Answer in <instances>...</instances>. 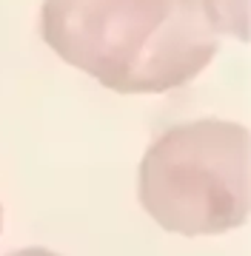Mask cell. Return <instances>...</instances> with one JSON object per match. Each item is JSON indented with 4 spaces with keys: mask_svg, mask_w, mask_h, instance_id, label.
<instances>
[{
    "mask_svg": "<svg viewBox=\"0 0 251 256\" xmlns=\"http://www.w3.org/2000/svg\"><path fill=\"white\" fill-rule=\"evenodd\" d=\"M40 34L63 63L117 94H163L217 54L203 0H43Z\"/></svg>",
    "mask_w": 251,
    "mask_h": 256,
    "instance_id": "cell-1",
    "label": "cell"
},
{
    "mask_svg": "<svg viewBox=\"0 0 251 256\" xmlns=\"http://www.w3.org/2000/svg\"><path fill=\"white\" fill-rule=\"evenodd\" d=\"M140 205L177 236H220L251 220V134L231 120L166 128L143 154Z\"/></svg>",
    "mask_w": 251,
    "mask_h": 256,
    "instance_id": "cell-2",
    "label": "cell"
},
{
    "mask_svg": "<svg viewBox=\"0 0 251 256\" xmlns=\"http://www.w3.org/2000/svg\"><path fill=\"white\" fill-rule=\"evenodd\" d=\"M203 12L217 34L248 43V0H203Z\"/></svg>",
    "mask_w": 251,
    "mask_h": 256,
    "instance_id": "cell-3",
    "label": "cell"
},
{
    "mask_svg": "<svg viewBox=\"0 0 251 256\" xmlns=\"http://www.w3.org/2000/svg\"><path fill=\"white\" fill-rule=\"evenodd\" d=\"M6 256H60V254L49 250V248H20V250H12Z\"/></svg>",
    "mask_w": 251,
    "mask_h": 256,
    "instance_id": "cell-4",
    "label": "cell"
},
{
    "mask_svg": "<svg viewBox=\"0 0 251 256\" xmlns=\"http://www.w3.org/2000/svg\"><path fill=\"white\" fill-rule=\"evenodd\" d=\"M0 228H3V205H0Z\"/></svg>",
    "mask_w": 251,
    "mask_h": 256,
    "instance_id": "cell-5",
    "label": "cell"
}]
</instances>
